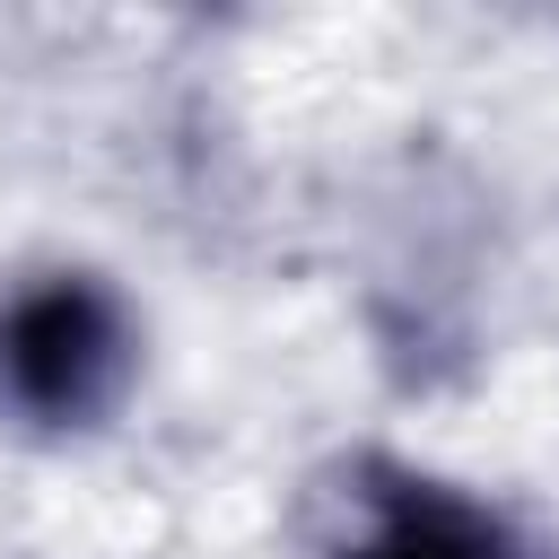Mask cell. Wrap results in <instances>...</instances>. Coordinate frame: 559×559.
<instances>
[{"label": "cell", "mask_w": 559, "mask_h": 559, "mask_svg": "<svg viewBox=\"0 0 559 559\" xmlns=\"http://www.w3.org/2000/svg\"><path fill=\"white\" fill-rule=\"evenodd\" d=\"M140 376V323L96 271H35L0 297V411L35 437H87Z\"/></svg>", "instance_id": "cell-1"}, {"label": "cell", "mask_w": 559, "mask_h": 559, "mask_svg": "<svg viewBox=\"0 0 559 559\" xmlns=\"http://www.w3.org/2000/svg\"><path fill=\"white\" fill-rule=\"evenodd\" d=\"M332 559H515V533L445 480H393L358 507Z\"/></svg>", "instance_id": "cell-2"}]
</instances>
